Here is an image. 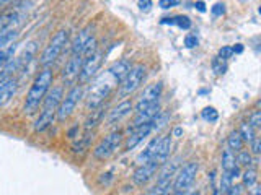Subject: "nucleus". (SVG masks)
<instances>
[{
  "label": "nucleus",
  "instance_id": "603ef678",
  "mask_svg": "<svg viewBox=\"0 0 261 195\" xmlns=\"http://www.w3.org/2000/svg\"><path fill=\"white\" fill-rule=\"evenodd\" d=\"M242 2H247V0H242Z\"/></svg>",
  "mask_w": 261,
  "mask_h": 195
},
{
  "label": "nucleus",
  "instance_id": "0eeeda50",
  "mask_svg": "<svg viewBox=\"0 0 261 195\" xmlns=\"http://www.w3.org/2000/svg\"><path fill=\"white\" fill-rule=\"evenodd\" d=\"M121 142H122V134L121 132H111L110 135H106L103 140L95 146L93 158L100 159V161L110 159L113 154L119 150Z\"/></svg>",
  "mask_w": 261,
  "mask_h": 195
},
{
  "label": "nucleus",
  "instance_id": "412c9836",
  "mask_svg": "<svg viewBox=\"0 0 261 195\" xmlns=\"http://www.w3.org/2000/svg\"><path fill=\"white\" fill-rule=\"evenodd\" d=\"M179 161H181V158H175L171 161H165L163 165L160 166V174H159V179L157 181H171V179L175 177L176 171L179 168Z\"/></svg>",
  "mask_w": 261,
  "mask_h": 195
},
{
  "label": "nucleus",
  "instance_id": "2eb2a0df",
  "mask_svg": "<svg viewBox=\"0 0 261 195\" xmlns=\"http://www.w3.org/2000/svg\"><path fill=\"white\" fill-rule=\"evenodd\" d=\"M150 132H153L152 122H147V124H142L139 127H133V130H130V135L127 137V140H126V150L136 148V146L141 143L145 137H149Z\"/></svg>",
  "mask_w": 261,
  "mask_h": 195
},
{
  "label": "nucleus",
  "instance_id": "c85d7f7f",
  "mask_svg": "<svg viewBox=\"0 0 261 195\" xmlns=\"http://www.w3.org/2000/svg\"><path fill=\"white\" fill-rule=\"evenodd\" d=\"M239 134H240V137H242V140L243 142H247V143H250L253 138H255L256 135H255V128H253L248 122H243V124L240 125V130H239Z\"/></svg>",
  "mask_w": 261,
  "mask_h": 195
},
{
  "label": "nucleus",
  "instance_id": "49530a36",
  "mask_svg": "<svg viewBox=\"0 0 261 195\" xmlns=\"http://www.w3.org/2000/svg\"><path fill=\"white\" fill-rule=\"evenodd\" d=\"M183 195H199V192L196 190V189H193V190L188 189V190H185V192H183Z\"/></svg>",
  "mask_w": 261,
  "mask_h": 195
},
{
  "label": "nucleus",
  "instance_id": "09e8293b",
  "mask_svg": "<svg viewBox=\"0 0 261 195\" xmlns=\"http://www.w3.org/2000/svg\"><path fill=\"white\" fill-rule=\"evenodd\" d=\"M175 135H176V137L181 135V128H175Z\"/></svg>",
  "mask_w": 261,
  "mask_h": 195
},
{
  "label": "nucleus",
  "instance_id": "f3484780",
  "mask_svg": "<svg viewBox=\"0 0 261 195\" xmlns=\"http://www.w3.org/2000/svg\"><path fill=\"white\" fill-rule=\"evenodd\" d=\"M130 67H133V63H130L129 59H121V60H116V62H114L106 72H108L110 75L118 81V83H121L122 78H124V77L127 75V73H129Z\"/></svg>",
  "mask_w": 261,
  "mask_h": 195
},
{
  "label": "nucleus",
  "instance_id": "72a5a7b5",
  "mask_svg": "<svg viewBox=\"0 0 261 195\" xmlns=\"http://www.w3.org/2000/svg\"><path fill=\"white\" fill-rule=\"evenodd\" d=\"M201 116L204 120H209V122H216L219 119V112L214 109V108H206L202 112H201Z\"/></svg>",
  "mask_w": 261,
  "mask_h": 195
},
{
  "label": "nucleus",
  "instance_id": "f8f14e48",
  "mask_svg": "<svg viewBox=\"0 0 261 195\" xmlns=\"http://www.w3.org/2000/svg\"><path fill=\"white\" fill-rule=\"evenodd\" d=\"M160 166H162L160 162H157L155 159L147 161V162H144V165H139L137 169L134 171V174H133L134 184L136 185H145L155 174H157Z\"/></svg>",
  "mask_w": 261,
  "mask_h": 195
},
{
  "label": "nucleus",
  "instance_id": "37998d69",
  "mask_svg": "<svg viewBox=\"0 0 261 195\" xmlns=\"http://www.w3.org/2000/svg\"><path fill=\"white\" fill-rule=\"evenodd\" d=\"M196 8H198L201 13H204L206 12V4H204L202 0H198V2H196Z\"/></svg>",
  "mask_w": 261,
  "mask_h": 195
},
{
  "label": "nucleus",
  "instance_id": "39448f33",
  "mask_svg": "<svg viewBox=\"0 0 261 195\" xmlns=\"http://www.w3.org/2000/svg\"><path fill=\"white\" fill-rule=\"evenodd\" d=\"M35 54H36V43H35V41H31V43L23 49L20 55L13 57L10 62L4 65V70H2V75H0V80L12 77L13 73H16V72H20L21 69H24L33 60Z\"/></svg>",
  "mask_w": 261,
  "mask_h": 195
},
{
  "label": "nucleus",
  "instance_id": "5701e85b",
  "mask_svg": "<svg viewBox=\"0 0 261 195\" xmlns=\"http://www.w3.org/2000/svg\"><path fill=\"white\" fill-rule=\"evenodd\" d=\"M103 116H105V111H103L101 106H100V108H96V109H92L88 119L85 120V130H92V128L100 125L103 122Z\"/></svg>",
  "mask_w": 261,
  "mask_h": 195
},
{
  "label": "nucleus",
  "instance_id": "f257e3e1",
  "mask_svg": "<svg viewBox=\"0 0 261 195\" xmlns=\"http://www.w3.org/2000/svg\"><path fill=\"white\" fill-rule=\"evenodd\" d=\"M53 80H54V75H53V70L49 67H44L38 73V77L35 78V81H33V85L30 86V91L27 94V101H24V114L33 116V114L38 112L39 106L43 104L47 91L53 86Z\"/></svg>",
  "mask_w": 261,
  "mask_h": 195
},
{
  "label": "nucleus",
  "instance_id": "a19ab883",
  "mask_svg": "<svg viewBox=\"0 0 261 195\" xmlns=\"http://www.w3.org/2000/svg\"><path fill=\"white\" fill-rule=\"evenodd\" d=\"M185 46H186V47H190V49L196 47V46H198V38L193 36V35H188V36L185 38Z\"/></svg>",
  "mask_w": 261,
  "mask_h": 195
},
{
  "label": "nucleus",
  "instance_id": "a878e982",
  "mask_svg": "<svg viewBox=\"0 0 261 195\" xmlns=\"http://www.w3.org/2000/svg\"><path fill=\"white\" fill-rule=\"evenodd\" d=\"M239 154L235 156V162H237V166H245V168H251L253 166V162H256L255 159H253V154L247 150H240V151H237Z\"/></svg>",
  "mask_w": 261,
  "mask_h": 195
},
{
  "label": "nucleus",
  "instance_id": "393cba45",
  "mask_svg": "<svg viewBox=\"0 0 261 195\" xmlns=\"http://www.w3.org/2000/svg\"><path fill=\"white\" fill-rule=\"evenodd\" d=\"M243 140L242 137L239 134V130H233V132H230V135L227 137V146L230 148L232 151H240L243 148Z\"/></svg>",
  "mask_w": 261,
  "mask_h": 195
},
{
  "label": "nucleus",
  "instance_id": "e433bc0d",
  "mask_svg": "<svg viewBox=\"0 0 261 195\" xmlns=\"http://www.w3.org/2000/svg\"><path fill=\"white\" fill-rule=\"evenodd\" d=\"M250 145H251V154H259V151H261V140H259V137H255L253 140L250 142Z\"/></svg>",
  "mask_w": 261,
  "mask_h": 195
},
{
  "label": "nucleus",
  "instance_id": "6ab92c4d",
  "mask_svg": "<svg viewBox=\"0 0 261 195\" xmlns=\"http://www.w3.org/2000/svg\"><path fill=\"white\" fill-rule=\"evenodd\" d=\"M92 26H87V28H84L82 29L79 35L75 36V39H73V43H72V46H70V51H72V54H82L84 52V49H85V46H87V43H88V39L92 38L93 35H92Z\"/></svg>",
  "mask_w": 261,
  "mask_h": 195
},
{
  "label": "nucleus",
  "instance_id": "b1692460",
  "mask_svg": "<svg viewBox=\"0 0 261 195\" xmlns=\"http://www.w3.org/2000/svg\"><path fill=\"white\" fill-rule=\"evenodd\" d=\"M160 23L162 24H176V26L181 28V29H190L191 28V20L188 18V16H183V15L173 16V18H163Z\"/></svg>",
  "mask_w": 261,
  "mask_h": 195
},
{
  "label": "nucleus",
  "instance_id": "473e14b6",
  "mask_svg": "<svg viewBox=\"0 0 261 195\" xmlns=\"http://www.w3.org/2000/svg\"><path fill=\"white\" fill-rule=\"evenodd\" d=\"M92 138L93 137H90V134L87 132L85 135H84V138L77 143V145H73V151H80V153H84L88 146H90V142H92Z\"/></svg>",
  "mask_w": 261,
  "mask_h": 195
},
{
  "label": "nucleus",
  "instance_id": "aec40b11",
  "mask_svg": "<svg viewBox=\"0 0 261 195\" xmlns=\"http://www.w3.org/2000/svg\"><path fill=\"white\" fill-rule=\"evenodd\" d=\"M170 151H171V137H170V135L162 137V138H160V143H159V146H157V151H155V154H153V158H152V159H155L157 162H160V165H163V162H165V161L168 159Z\"/></svg>",
  "mask_w": 261,
  "mask_h": 195
},
{
  "label": "nucleus",
  "instance_id": "a211bd4d",
  "mask_svg": "<svg viewBox=\"0 0 261 195\" xmlns=\"http://www.w3.org/2000/svg\"><path fill=\"white\" fill-rule=\"evenodd\" d=\"M15 91H16V80L13 77L0 80V106H4L10 101Z\"/></svg>",
  "mask_w": 261,
  "mask_h": 195
},
{
  "label": "nucleus",
  "instance_id": "de8ad7c7",
  "mask_svg": "<svg viewBox=\"0 0 261 195\" xmlns=\"http://www.w3.org/2000/svg\"><path fill=\"white\" fill-rule=\"evenodd\" d=\"M77 130H79V127H73V128H70V130H69V137H70V138H73V135H75Z\"/></svg>",
  "mask_w": 261,
  "mask_h": 195
},
{
  "label": "nucleus",
  "instance_id": "79ce46f5",
  "mask_svg": "<svg viewBox=\"0 0 261 195\" xmlns=\"http://www.w3.org/2000/svg\"><path fill=\"white\" fill-rule=\"evenodd\" d=\"M225 195H242V185H232Z\"/></svg>",
  "mask_w": 261,
  "mask_h": 195
},
{
  "label": "nucleus",
  "instance_id": "c9c22d12",
  "mask_svg": "<svg viewBox=\"0 0 261 195\" xmlns=\"http://www.w3.org/2000/svg\"><path fill=\"white\" fill-rule=\"evenodd\" d=\"M233 55V51H232V47L230 46H224V47H220L219 49V59H222V60H227V59H230V57Z\"/></svg>",
  "mask_w": 261,
  "mask_h": 195
},
{
  "label": "nucleus",
  "instance_id": "bb28decb",
  "mask_svg": "<svg viewBox=\"0 0 261 195\" xmlns=\"http://www.w3.org/2000/svg\"><path fill=\"white\" fill-rule=\"evenodd\" d=\"M242 181H243V187H248L251 189L253 185H256L258 181V173L255 168H247V171L242 174Z\"/></svg>",
  "mask_w": 261,
  "mask_h": 195
},
{
  "label": "nucleus",
  "instance_id": "4be33fe9",
  "mask_svg": "<svg viewBox=\"0 0 261 195\" xmlns=\"http://www.w3.org/2000/svg\"><path fill=\"white\" fill-rule=\"evenodd\" d=\"M160 138H162V137H155L153 140H150V143L147 145V148H145L141 154H139V156H137V162H139V165H144V162L150 161V159L153 158L155 151H157V146H159V143H160Z\"/></svg>",
  "mask_w": 261,
  "mask_h": 195
},
{
  "label": "nucleus",
  "instance_id": "7ed1b4c3",
  "mask_svg": "<svg viewBox=\"0 0 261 195\" xmlns=\"http://www.w3.org/2000/svg\"><path fill=\"white\" fill-rule=\"evenodd\" d=\"M116 85H118V81L114 80L108 72H105L103 75L98 77L88 89L87 108L90 111L100 108V106L110 98V94L113 93V89L116 88Z\"/></svg>",
  "mask_w": 261,
  "mask_h": 195
},
{
  "label": "nucleus",
  "instance_id": "8fccbe9b",
  "mask_svg": "<svg viewBox=\"0 0 261 195\" xmlns=\"http://www.w3.org/2000/svg\"><path fill=\"white\" fill-rule=\"evenodd\" d=\"M168 195H183V192H178V190H173L171 193H168Z\"/></svg>",
  "mask_w": 261,
  "mask_h": 195
},
{
  "label": "nucleus",
  "instance_id": "6e6552de",
  "mask_svg": "<svg viewBox=\"0 0 261 195\" xmlns=\"http://www.w3.org/2000/svg\"><path fill=\"white\" fill-rule=\"evenodd\" d=\"M82 94H84V88H82V85H75L73 88H70V91L65 94V98H62L59 108H57L56 119L59 122H64L67 117H70L72 112L77 108Z\"/></svg>",
  "mask_w": 261,
  "mask_h": 195
},
{
  "label": "nucleus",
  "instance_id": "ddd939ff",
  "mask_svg": "<svg viewBox=\"0 0 261 195\" xmlns=\"http://www.w3.org/2000/svg\"><path fill=\"white\" fill-rule=\"evenodd\" d=\"M82 62H84V55L82 54H72V57L65 63V67L62 70V78L67 85L73 83L79 75H80V69H82Z\"/></svg>",
  "mask_w": 261,
  "mask_h": 195
},
{
  "label": "nucleus",
  "instance_id": "c03bdc74",
  "mask_svg": "<svg viewBox=\"0 0 261 195\" xmlns=\"http://www.w3.org/2000/svg\"><path fill=\"white\" fill-rule=\"evenodd\" d=\"M233 54H242L243 52V44H235V47H232Z\"/></svg>",
  "mask_w": 261,
  "mask_h": 195
},
{
  "label": "nucleus",
  "instance_id": "dca6fc26",
  "mask_svg": "<svg viewBox=\"0 0 261 195\" xmlns=\"http://www.w3.org/2000/svg\"><path fill=\"white\" fill-rule=\"evenodd\" d=\"M159 112H160V104L159 103H153L150 106H147V108L137 111L136 117H134V122H133V127H139V125H142V124H147V122H150Z\"/></svg>",
  "mask_w": 261,
  "mask_h": 195
},
{
  "label": "nucleus",
  "instance_id": "2f4dec72",
  "mask_svg": "<svg viewBox=\"0 0 261 195\" xmlns=\"http://www.w3.org/2000/svg\"><path fill=\"white\" fill-rule=\"evenodd\" d=\"M212 70L216 72V75H224V73L227 72V62L216 57V59L212 60Z\"/></svg>",
  "mask_w": 261,
  "mask_h": 195
},
{
  "label": "nucleus",
  "instance_id": "4c0bfd02",
  "mask_svg": "<svg viewBox=\"0 0 261 195\" xmlns=\"http://www.w3.org/2000/svg\"><path fill=\"white\" fill-rule=\"evenodd\" d=\"M179 4V0H160L159 7L163 8V10H168V8H173Z\"/></svg>",
  "mask_w": 261,
  "mask_h": 195
},
{
  "label": "nucleus",
  "instance_id": "cd10ccee",
  "mask_svg": "<svg viewBox=\"0 0 261 195\" xmlns=\"http://www.w3.org/2000/svg\"><path fill=\"white\" fill-rule=\"evenodd\" d=\"M233 166H237V162H235V151H232L227 146V148L224 150V153H222V169L224 171H230Z\"/></svg>",
  "mask_w": 261,
  "mask_h": 195
},
{
  "label": "nucleus",
  "instance_id": "f704fd0d",
  "mask_svg": "<svg viewBox=\"0 0 261 195\" xmlns=\"http://www.w3.org/2000/svg\"><path fill=\"white\" fill-rule=\"evenodd\" d=\"M248 124L253 128H258L261 125V112L259 111H253L251 112V116L248 117Z\"/></svg>",
  "mask_w": 261,
  "mask_h": 195
},
{
  "label": "nucleus",
  "instance_id": "4468645a",
  "mask_svg": "<svg viewBox=\"0 0 261 195\" xmlns=\"http://www.w3.org/2000/svg\"><path fill=\"white\" fill-rule=\"evenodd\" d=\"M130 111H133V101L130 100L121 101L118 106H114V108L110 111L108 119H106V125H116L118 122H121L122 119L129 116Z\"/></svg>",
  "mask_w": 261,
  "mask_h": 195
},
{
  "label": "nucleus",
  "instance_id": "c756f323",
  "mask_svg": "<svg viewBox=\"0 0 261 195\" xmlns=\"http://www.w3.org/2000/svg\"><path fill=\"white\" fill-rule=\"evenodd\" d=\"M15 51H16V44L8 46L7 49H5V47L0 49V67H4L5 63H8V62H10V60L13 59Z\"/></svg>",
  "mask_w": 261,
  "mask_h": 195
},
{
  "label": "nucleus",
  "instance_id": "9b49d317",
  "mask_svg": "<svg viewBox=\"0 0 261 195\" xmlns=\"http://www.w3.org/2000/svg\"><path fill=\"white\" fill-rule=\"evenodd\" d=\"M162 91H163L162 81H157V83H152L149 86H145L144 91L141 93V96H139L137 104H136V112L144 109V108H147V106L153 104V103H159L160 96H162Z\"/></svg>",
  "mask_w": 261,
  "mask_h": 195
},
{
  "label": "nucleus",
  "instance_id": "1a4fd4ad",
  "mask_svg": "<svg viewBox=\"0 0 261 195\" xmlns=\"http://www.w3.org/2000/svg\"><path fill=\"white\" fill-rule=\"evenodd\" d=\"M198 171H199V165L196 161L186 162V165L183 168H179V171L175 174L173 189L178 192H185L188 189H191L194 179L198 176Z\"/></svg>",
  "mask_w": 261,
  "mask_h": 195
},
{
  "label": "nucleus",
  "instance_id": "58836bf2",
  "mask_svg": "<svg viewBox=\"0 0 261 195\" xmlns=\"http://www.w3.org/2000/svg\"><path fill=\"white\" fill-rule=\"evenodd\" d=\"M211 13L214 16H222L225 13V5L224 4H216L214 7L211 8Z\"/></svg>",
  "mask_w": 261,
  "mask_h": 195
},
{
  "label": "nucleus",
  "instance_id": "ea45409f",
  "mask_svg": "<svg viewBox=\"0 0 261 195\" xmlns=\"http://www.w3.org/2000/svg\"><path fill=\"white\" fill-rule=\"evenodd\" d=\"M137 7L141 8L142 12H149L153 7V2L152 0H137Z\"/></svg>",
  "mask_w": 261,
  "mask_h": 195
},
{
  "label": "nucleus",
  "instance_id": "3c124183",
  "mask_svg": "<svg viewBox=\"0 0 261 195\" xmlns=\"http://www.w3.org/2000/svg\"><path fill=\"white\" fill-rule=\"evenodd\" d=\"M8 2V0H0V7H2L4 4H7Z\"/></svg>",
  "mask_w": 261,
  "mask_h": 195
},
{
  "label": "nucleus",
  "instance_id": "a18cd8bd",
  "mask_svg": "<svg viewBox=\"0 0 261 195\" xmlns=\"http://www.w3.org/2000/svg\"><path fill=\"white\" fill-rule=\"evenodd\" d=\"M259 192H261V189L258 185H253V189H251V193L250 195H259Z\"/></svg>",
  "mask_w": 261,
  "mask_h": 195
},
{
  "label": "nucleus",
  "instance_id": "f03ea898",
  "mask_svg": "<svg viewBox=\"0 0 261 195\" xmlns=\"http://www.w3.org/2000/svg\"><path fill=\"white\" fill-rule=\"evenodd\" d=\"M64 98V89L62 86H54L53 89H49L44 101H43V108H41L39 117L35 122V130L36 132H44L47 127L53 125V122L56 119V112L57 108Z\"/></svg>",
  "mask_w": 261,
  "mask_h": 195
},
{
  "label": "nucleus",
  "instance_id": "423d86ee",
  "mask_svg": "<svg viewBox=\"0 0 261 195\" xmlns=\"http://www.w3.org/2000/svg\"><path fill=\"white\" fill-rule=\"evenodd\" d=\"M145 75H147V69L145 65L139 63V65H134V67H130L129 73L122 78L121 85H119V91L118 94L121 98H126L129 94H133L136 89L142 85V81L145 80Z\"/></svg>",
  "mask_w": 261,
  "mask_h": 195
},
{
  "label": "nucleus",
  "instance_id": "9d476101",
  "mask_svg": "<svg viewBox=\"0 0 261 195\" xmlns=\"http://www.w3.org/2000/svg\"><path fill=\"white\" fill-rule=\"evenodd\" d=\"M103 57H105V54L101 51H95L93 54L84 57V62H82V69H80V75H79L80 83H87V81H90L96 75V72L100 70L101 63H103Z\"/></svg>",
  "mask_w": 261,
  "mask_h": 195
},
{
  "label": "nucleus",
  "instance_id": "20e7f679",
  "mask_svg": "<svg viewBox=\"0 0 261 195\" xmlns=\"http://www.w3.org/2000/svg\"><path fill=\"white\" fill-rule=\"evenodd\" d=\"M67 43H69V31L67 29L57 31L53 36V39L49 41V44L46 46L43 54H41L39 63L43 65V67H49L51 63H54L57 59H59V55L62 54L64 47L67 46Z\"/></svg>",
  "mask_w": 261,
  "mask_h": 195
},
{
  "label": "nucleus",
  "instance_id": "7c9ffc66",
  "mask_svg": "<svg viewBox=\"0 0 261 195\" xmlns=\"http://www.w3.org/2000/svg\"><path fill=\"white\" fill-rule=\"evenodd\" d=\"M233 184V177L230 174V171H224V174H222V179H220V187H219V192L220 193H227V190L230 189Z\"/></svg>",
  "mask_w": 261,
  "mask_h": 195
}]
</instances>
